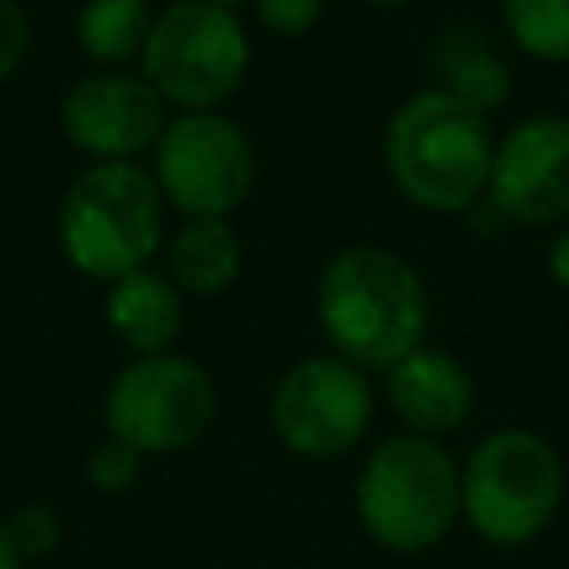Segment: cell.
I'll list each match as a JSON object with an SVG mask.
<instances>
[{
	"label": "cell",
	"mask_w": 569,
	"mask_h": 569,
	"mask_svg": "<svg viewBox=\"0 0 569 569\" xmlns=\"http://www.w3.org/2000/svg\"><path fill=\"white\" fill-rule=\"evenodd\" d=\"M316 320L338 360L360 373H387L427 338V289L400 253L351 244L320 271Z\"/></svg>",
	"instance_id": "obj_1"
},
{
	"label": "cell",
	"mask_w": 569,
	"mask_h": 569,
	"mask_svg": "<svg viewBox=\"0 0 569 569\" xmlns=\"http://www.w3.org/2000/svg\"><path fill=\"white\" fill-rule=\"evenodd\" d=\"M493 147L489 120L445 89L405 98L382 133L391 182L431 213H462L489 191Z\"/></svg>",
	"instance_id": "obj_2"
},
{
	"label": "cell",
	"mask_w": 569,
	"mask_h": 569,
	"mask_svg": "<svg viewBox=\"0 0 569 569\" xmlns=\"http://www.w3.org/2000/svg\"><path fill=\"white\" fill-rule=\"evenodd\" d=\"M356 516L382 551H431L462 520V467L440 440L387 436L356 476Z\"/></svg>",
	"instance_id": "obj_3"
},
{
	"label": "cell",
	"mask_w": 569,
	"mask_h": 569,
	"mask_svg": "<svg viewBox=\"0 0 569 569\" xmlns=\"http://www.w3.org/2000/svg\"><path fill=\"white\" fill-rule=\"evenodd\" d=\"M560 498L565 462L538 431H489L462 462V520L489 547H525L542 538Z\"/></svg>",
	"instance_id": "obj_4"
},
{
	"label": "cell",
	"mask_w": 569,
	"mask_h": 569,
	"mask_svg": "<svg viewBox=\"0 0 569 569\" xmlns=\"http://www.w3.org/2000/svg\"><path fill=\"white\" fill-rule=\"evenodd\" d=\"M58 236L67 258L98 280L142 271V262L160 249L156 178L133 160H102L84 169L62 196Z\"/></svg>",
	"instance_id": "obj_5"
},
{
	"label": "cell",
	"mask_w": 569,
	"mask_h": 569,
	"mask_svg": "<svg viewBox=\"0 0 569 569\" xmlns=\"http://www.w3.org/2000/svg\"><path fill=\"white\" fill-rule=\"evenodd\" d=\"M142 71L160 98L187 111H209L244 80L249 36L236 9H222L213 0H178L151 22Z\"/></svg>",
	"instance_id": "obj_6"
},
{
	"label": "cell",
	"mask_w": 569,
	"mask_h": 569,
	"mask_svg": "<svg viewBox=\"0 0 569 569\" xmlns=\"http://www.w3.org/2000/svg\"><path fill=\"white\" fill-rule=\"evenodd\" d=\"M107 431L111 440L147 453H178L196 445L213 413H218V391L213 378L187 360V356H138L129 360L111 387H107Z\"/></svg>",
	"instance_id": "obj_7"
},
{
	"label": "cell",
	"mask_w": 569,
	"mask_h": 569,
	"mask_svg": "<svg viewBox=\"0 0 569 569\" xmlns=\"http://www.w3.org/2000/svg\"><path fill=\"white\" fill-rule=\"evenodd\" d=\"M267 418L289 453L307 462H333L365 440L373 422V387L338 356H307L271 387Z\"/></svg>",
	"instance_id": "obj_8"
},
{
	"label": "cell",
	"mask_w": 569,
	"mask_h": 569,
	"mask_svg": "<svg viewBox=\"0 0 569 569\" xmlns=\"http://www.w3.org/2000/svg\"><path fill=\"white\" fill-rule=\"evenodd\" d=\"M156 187L187 218H227L253 187V147L218 111H187L156 142Z\"/></svg>",
	"instance_id": "obj_9"
},
{
	"label": "cell",
	"mask_w": 569,
	"mask_h": 569,
	"mask_svg": "<svg viewBox=\"0 0 569 569\" xmlns=\"http://www.w3.org/2000/svg\"><path fill=\"white\" fill-rule=\"evenodd\" d=\"M489 204L502 222L547 227L569 213V120H520L498 147L489 169Z\"/></svg>",
	"instance_id": "obj_10"
},
{
	"label": "cell",
	"mask_w": 569,
	"mask_h": 569,
	"mask_svg": "<svg viewBox=\"0 0 569 569\" xmlns=\"http://www.w3.org/2000/svg\"><path fill=\"white\" fill-rule=\"evenodd\" d=\"M164 98L138 76H89L62 98L67 138L102 160H129L160 142Z\"/></svg>",
	"instance_id": "obj_11"
},
{
	"label": "cell",
	"mask_w": 569,
	"mask_h": 569,
	"mask_svg": "<svg viewBox=\"0 0 569 569\" xmlns=\"http://www.w3.org/2000/svg\"><path fill=\"white\" fill-rule=\"evenodd\" d=\"M387 400H391V413L409 427V436L436 440L467 422L476 387H471V373L449 351L418 347L396 369H387Z\"/></svg>",
	"instance_id": "obj_12"
},
{
	"label": "cell",
	"mask_w": 569,
	"mask_h": 569,
	"mask_svg": "<svg viewBox=\"0 0 569 569\" xmlns=\"http://www.w3.org/2000/svg\"><path fill=\"white\" fill-rule=\"evenodd\" d=\"M107 325L124 347L138 356H160L182 329V298L178 284H169L156 271H129L107 293Z\"/></svg>",
	"instance_id": "obj_13"
},
{
	"label": "cell",
	"mask_w": 569,
	"mask_h": 569,
	"mask_svg": "<svg viewBox=\"0 0 569 569\" xmlns=\"http://www.w3.org/2000/svg\"><path fill=\"white\" fill-rule=\"evenodd\" d=\"M169 276L187 293H222L240 276V240L227 218H187L169 240Z\"/></svg>",
	"instance_id": "obj_14"
},
{
	"label": "cell",
	"mask_w": 569,
	"mask_h": 569,
	"mask_svg": "<svg viewBox=\"0 0 569 569\" xmlns=\"http://www.w3.org/2000/svg\"><path fill=\"white\" fill-rule=\"evenodd\" d=\"M440 76H445V93L462 98L467 107H476L480 116L502 107L511 93V71L502 58H493L476 36H449L440 49Z\"/></svg>",
	"instance_id": "obj_15"
},
{
	"label": "cell",
	"mask_w": 569,
	"mask_h": 569,
	"mask_svg": "<svg viewBox=\"0 0 569 569\" xmlns=\"http://www.w3.org/2000/svg\"><path fill=\"white\" fill-rule=\"evenodd\" d=\"M151 36L147 0H89L80 9V44L98 62L133 58Z\"/></svg>",
	"instance_id": "obj_16"
},
{
	"label": "cell",
	"mask_w": 569,
	"mask_h": 569,
	"mask_svg": "<svg viewBox=\"0 0 569 569\" xmlns=\"http://www.w3.org/2000/svg\"><path fill=\"white\" fill-rule=\"evenodd\" d=\"M502 22L525 53L569 62V0H502Z\"/></svg>",
	"instance_id": "obj_17"
},
{
	"label": "cell",
	"mask_w": 569,
	"mask_h": 569,
	"mask_svg": "<svg viewBox=\"0 0 569 569\" xmlns=\"http://www.w3.org/2000/svg\"><path fill=\"white\" fill-rule=\"evenodd\" d=\"M4 525H9V538H13L18 560H40V556L58 551V542H62V520L44 502L18 507L13 516H4Z\"/></svg>",
	"instance_id": "obj_18"
},
{
	"label": "cell",
	"mask_w": 569,
	"mask_h": 569,
	"mask_svg": "<svg viewBox=\"0 0 569 569\" xmlns=\"http://www.w3.org/2000/svg\"><path fill=\"white\" fill-rule=\"evenodd\" d=\"M89 485L93 489H102V493H124L133 480H138V471H142V453L138 449H129V445H120V440H102L93 453H89Z\"/></svg>",
	"instance_id": "obj_19"
},
{
	"label": "cell",
	"mask_w": 569,
	"mask_h": 569,
	"mask_svg": "<svg viewBox=\"0 0 569 569\" xmlns=\"http://www.w3.org/2000/svg\"><path fill=\"white\" fill-rule=\"evenodd\" d=\"M253 4H258V22L276 36H307L325 13V0H253Z\"/></svg>",
	"instance_id": "obj_20"
},
{
	"label": "cell",
	"mask_w": 569,
	"mask_h": 569,
	"mask_svg": "<svg viewBox=\"0 0 569 569\" xmlns=\"http://www.w3.org/2000/svg\"><path fill=\"white\" fill-rule=\"evenodd\" d=\"M22 53H27V18L18 0H0V80L18 71Z\"/></svg>",
	"instance_id": "obj_21"
},
{
	"label": "cell",
	"mask_w": 569,
	"mask_h": 569,
	"mask_svg": "<svg viewBox=\"0 0 569 569\" xmlns=\"http://www.w3.org/2000/svg\"><path fill=\"white\" fill-rule=\"evenodd\" d=\"M547 271H551V280L569 293V227L556 236V244H551V253H547Z\"/></svg>",
	"instance_id": "obj_22"
},
{
	"label": "cell",
	"mask_w": 569,
	"mask_h": 569,
	"mask_svg": "<svg viewBox=\"0 0 569 569\" xmlns=\"http://www.w3.org/2000/svg\"><path fill=\"white\" fill-rule=\"evenodd\" d=\"M0 569H18V551H13V538H9L4 516H0Z\"/></svg>",
	"instance_id": "obj_23"
},
{
	"label": "cell",
	"mask_w": 569,
	"mask_h": 569,
	"mask_svg": "<svg viewBox=\"0 0 569 569\" xmlns=\"http://www.w3.org/2000/svg\"><path fill=\"white\" fill-rule=\"evenodd\" d=\"M365 4H378V9H396V4H405V0H365Z\"/></svg>",
	"instance_id": "obj_24"
},
{
	"label": "cell",
	"mask_w": 569,
	"mask_h": 569,
	"mask_svg": "<svg viewBox=\"0 0 569 569\" xmlns=\"http://www.w3.org/2000/svg\"><path fill=\"white\" fill-rule=\"evenodd\" d=\"M213 4H222V9H236V4H240V0H213Z\"/></svg>",
	"instance_id": "obj_25"
}]
</instances>
